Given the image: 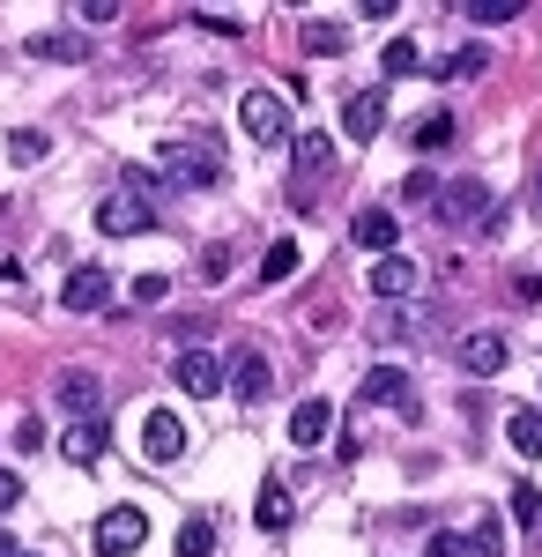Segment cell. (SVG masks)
Instances as JSON below:
<instances>
[{
  "mask_svg": "<svg viewBox=\"0 0 542 557\" xmlns=\"http://www.w3.org/2000/svg\"><path fill=\"white\" fill-rule=\"evenodd\" d=\"M157 172H164L171 186H186V194H201V186L223 178V149H215L209 134H171L164 149H157Z\"/></svg>",
  "mask_w": 542,
  "mask_h": 557,
  "instance_id": "cell-1",
  "label": "cell"
},
{
  "mask_svg": "<svg viewBox=\"0 0 542 557\" xmlns=\"http://www.w3.org/2000/svg\"><path fill=\"white\" fill-rule=\"evenodd\" d=\"M238 127H246V141H260V149L291 141V97H283V89H246V97H238Z\"/></svg>",
  "mask_w": 542,
  "mask_h": 557,
  "instance_id": "cell-2",
  "label": "cell"
},
{
  "mask_svg": "<svg viewBox=\"0 0 542 557\" xmlns=\"http://www.w3.org/2000/svg\"><path fill=\"white\" fill-rule=\"evenodd\" d=\"M89 543H97V557H134L149 543V513L141 506H104L97 528H89Z\"/></svg>",
  "mask_w": 542,
  "mask_h": 557,
  "instance_id": "cell-3",
  "label": "cell"
},
{
  "mask_svg": "<svg viewBox=\"0 0 542 557\" xmlns=\"http://www.w3.org/2000/svg\"><path fill=\"white\" fill-rule=\"evenodd\" d=\"M149 223H157V209H149V194H134V186H120V194L97 201V231H104V238H141Z\"/></svg>",
  "mask_w": 542,
  "mask_h": 557,
  "instance_id": "cell-4",
  "label": "cell"
},
{
  "mask_svg": "<svg viewBox=\"0 0 542 557\" xmlns=\"http://www.w3.org/2000/svg\"><path fill=\"white\" fill-rule=\"evenodd\" d=\"M431 215H439V223H483V215H491V186H476V178H439Z\"/></svg>",
  "mask_w": 542,
  "mask_h": 557,
  "instance_id": "cell-5",
  "label": "cell"
},
{
  "mask_svg": "<svg viewBox=\"0 0 542 557\" xmlns=\"http://www.w3.org/2000/svg\"><path fill=\"white\" fill-rule=\"evenodd\" d=\"M223 386H231L238 401H268V394H275V372H268L260 349H238V357H223Z\"/></svg>",
  "mask_w": 542,
  "mask_h": 557,
  "instance_id": "cell-6",
  "label": "cell"
},
{
  "mask_svg": "<svg viewBox=\"0 0 542 557\" xmlns=\"http://www.w3.org/2000/svg\"><path fill=\"white\" fill-rule=\"evenodd\" d=\"M171 380L186 386L194 401H209V394H223V357H215V349H178V364H171Z\"/></svg>",
  "mask_w": 542,
  "mask_h": 557,
  "instance_id": "cell-7",
  "label": "cell"
},
{
  "mask_svg": "<svg viewBox=\"0 0 542 557\" xmlns=\"http://www.w3.org/2000/svg\"><path fill=\"white\" fill-rule=\"evenodd\" d=\"M291 164H297V201H305V186H320V178L334 172V141H328L320 127H305V134L291 141Z\"/></svg>",
  "mask_w": 542,
  "mask_h": 557,
  "instance_id": "cell-8",
  "label": "cell"
},
{
  "mask_svg": "<svg viewBox=\"0 0 542 557\" xmlns=\"http://www.w3.org/2000/svg\"><path fill=\"white\" fill-rule=\"evenodd\" d=\"M60 305H67V312H104V305H112V275H104V268H67V283H60Z\"/></svg>",
  "mask_w": 542,
  "mask_h": 557,
  "instance_id": "cell-9",
  "label": "cell"
},
{
  "mask_svg": "<svg viewBox=\"0 0 542 557\" xmlns=\"http://www.w3.org/2000/svg\"><path fill=\"white\" fill-rule=\"evenodd\" d=\"M402 401H409V372L402 364H372L357 380V409H402Z\"/></svg>",
  "mask_w": 542,
  "mask_h": 557,
  "instance_id": "cell-10",
  "label": "cell"
},
{
  "mask_svg": "<svg viewBox=\"0 0 542 557\" xmlns=\"http://www.w3.org/2000/svg\"><path fill=\"white\" fill-rule=\"evenodd\" d=\"M141 454H149V461H178V454H186L178 409H149V417H141Z\"/></svg>",
  "mask_w": 542,
  "mask_h": 557,
  "instance_id": "cell-11",
  "label": "cell"
},
{
  "mask_svg": "<svg viewBox=\"0 0 542 557\" xmlns=\"http://www.w3.org/2000/svg\"><path fill=\"white\" fill-rule=\"evenodd\" d=\"M379 127H386V97H379V89H357V97L342 104V134L365 149V141H379Z\"/></svg>",
  "mask_w": 542,
  "mask_h": 557,
  "instance_id": "cell-12",
  "label": "cell"
},
{
  "mask_svg": "<svg viewBox=\"0 0 542 557\" xmlns=\"http://www.w3.org/2000/svg\"><path fill=\"white\" fill-rule=\"evenodd\" d=\"M52 401H60L75 424L104 417V394H97V380H89V372H60V380H52Z\"/></svg>",
  "mask_w": 542,
  "mask_h": 557,
  "instance_id": "cell-13",
  "label": "cell"
},
{
  "mask_svg": "<svg viewBox=\"0 0 542 557\" xmlns=\"http://www.w3.org/2000/svg\"><path fill=\"white\" fill-rule=\"evenodd\" d=\"M328 431H334V401H320V394H312V401H297V409H291V446H297V454L328 446Z\"/></svg>",
  "mask_w": 542,
  "mask_h": 557,
  "instance_id": "cell-14",
  "label": "cell"
},
{
  "mask_svg": "<svg viewBox=\"0 0 542 557\" xmlns=\"http://www.w3.org/2000/svg\"><path fill=\"white\" fill-rule=\"evenodd\" d=\"M423 283V268L409 253H386V260H372V298H409Z\"/></svg>",
  "mask_w": 542,
  "mask_h": 557,
  "instance_id": "cell-15",
  "label": "cell"
},
{
  "mask_svg": "<svg viewBox=\"0 0 542 557\" xmlns=\"http://www.w3.org/2000/svg\"><path fill=\"white\" fill-rule=\"evenodd\" d=\"M460 372H476V380H491V372H505V335H491V327L460 335Z\"/></svg>",
  "mask_w": 542,
  "mask_h": 557,
  "instance_id": "cell-16",
  "label": "cell"
},
{
  "mask_svg": "<svg viewBox=\"0 0 542 557\" xmlns=\"http://www.w3.org/2000/svg\"><path fill=\"white\" fill-rule=\"evenodd\" d=\"M349 238H357L365 253H379V260H386V246L402 238V223H394V209H357V223H349Z\"/></svg>",
  "mask_w": 542,
  "mask_h": 557,
  "instance_id": "cell-17",
  "label": "cell"
},
{
  "mask_svg": "<svg viewBox=\"0 0 542 557\" xmlns=\"http://www.w3.org/2000/svg\"><path fill=\"white\" fill-rule=\"evenodd\" d=\"M104 438H112V424H104V417H89V424H75L67 438H60V454H67V461H97V454H104Z\"/></svg>",
  "mask_w": 542,
  "mask_h": 557,
  "instance_id": "cell-18",
  "label": "cell"
},
{
  "mask_svg": "<svg viewBox=\"0 0 542 557\" xmlns=\"http://www.w3.org/2000/svg\"><path fill=\"white\" fill-rule=\"evenodd\" d=\"M446 141H454V112H423V120H409V149H417V157L446 149Z\"/></svg>",
  "mask_w": 542,
  "mask_h": 557,
  "instance_id": "cell-19",
  "label": "cell"
},
{
  "mask_svg": "<svg viewBox=\"0 0 542 557\" xmlns=\"http://www.w3.org/2000/svg\"><path fill=\"white\" fill-rule=\"evenodd\" d=\"M460 557H505V520L498 513H483L468 535H460Z\"/></svg>",
  "mask_w": 542,
  "mask_h": 557,
  "instance_id": "cell-20",
  "label": "cell"
},
{
  "mask_svg": "<svg viewBox=\"0 0 542 557\" xmlns=\"http://www.w3.org/2000/svg\"><path fill=\"white\" fill-rule=\"evenodd\" d=\"M505 438H513V454L535 461L542 454V409H513V417H505Z\"/></svg>",
  "mask_w": 542,
  "mask_h": 557,
  "instance_id": "cell-21",
  "label": "cell"
},
{
  "mask_svg": "<svg viewBox=\"0 0 542 557\" xmlns=\"http://www.w3.org/2000/svg\"><path fill=\"white\" fill-rule=\"evenodd\" d=\"M291 491H283V483H268V491H260V506H252V520H260V528H268V535H283V528H291Z\"/></svg>",
  "mask_w": 542,
  "mask_h": 557,
  "instance_id": "cell-22",
  "label": "cell"
},
{
  "mask_svg": "<svg viewBox=\"0 0 542 557\" xmlns=\"http://www.w3.org/2000/svg\"><path fill=\"white\" fill-rule=\"evenodd\" d=\"M52 157V134L45 127H15L8 134V164H45Z\"/></svg>",
  "mask_w": 542,
  "mask_h": 557,
  "instance_id": "cell-23",
  "label": "cell"
},
{
  "mask_svg": "<svg viewBox=\"0 0 542 557\" xmlns=\"http://www.w3.org/2000/svg\"><path fill=\"white\" fill-rule=\"evenodd\" d=\"M520 8H528V0H468V8H460V15H468V23H476V30H498V23H513V15H520Z\"/></svg>",
  "mask_w": 542,
  "mask_h": 557,
  "instance_id": "cell-24",
  "label": "cell"
},
{
  "mask_svg": "<svg viewBox=\"0 0 542 557\" xmlns=\"http://www.w3.org/2000/svg\"><path fill=\"white\" fill-rule=\"evenodd\" d=\"M483 67H491V52H483V45H460V52H446V60L431 67V75H446V83H460V75H483Z\"/></svg>",
  "mask_w": 542,
  "mask_h": 557,
  "instance_id": "cell-25",
  "label": "cell"
},
{
  "mask_svg": "<svg viewBox=\"0 0 542 557\" xmlns=\"http://www.w3.org/2000/svg\"><path fill=\"white\" fill-rule=\"evenodd\" d=\"M30 52H38V60H83L89 45L75 38V30H38V38H30Z\"/></svg>",
  "mask_w": 542,
  "mask_h": 557,
  "instance_id": "cell-26",
  "label": "cell"
},
{
  "mask_svg": "<svg viewBox=\"0 0 542 557\" xmlns=\"http://www.w3.org/2000/svg\"><path fill=\"white\" fill-rule=\"evenodd\" d=\"M178 557H215V520L209 513H194L178 528Z\"/></svg>",
  "mask_w": 542,
  "mask_h": 557,
  "instance_id": "cell-27",
  "label": "cell"
},
{
  "mask_svg": "<svg viewBox=\"0 0 542 557\" xmlns=\"http://www.w3.org/2000/svg\"><path fill=\"white\" fill-rule=\"evenodd\" d=\"M291 275H297V246H291V238H275V246L260 253V283H291Z\"/></svg>",
  "mask_w": 542,
  "mask_h": 557,
  "instance_id": "cell-28",
  "label": "cell"
},
{
  "mask_svg": "<svg viewBox=\"0 0 542 557\" xmlns=\"http://www.w3.org/2000/svg\"><path fill=\"white\" fill-rule=\"evenodd\" d=\"M342 45H349V30H342V23H305V52H312V60H334Z\"/></svg>",
  "mask_w": 542,
  "mask_h": 557,
  "instance_id": "cell-29",
  "label": "cell"
},
{
  "mask_svg": "<svg viewBox=\"0 0 542 557\" xmlns=\"http://www.w3.org/2000/svg\"><path fill=\"white\" fill-rule=\"evenodd\" d=\"M379 67H386V75H417V38H386Z\"/></svg>",
  "mask_w": 542,
  "mask_h": 557,
  "instance_id": "cell-30",
  "label": "cell"
},
{
  "mask_svg": "<svg viewBox=\"0 0 542 557\" xmlns=\"http://www.w3.org/2000/svg\"><path fill=\"white\" fill-rule=\"evenodd\" d=\"M542 520V491L535 483H513V528H535Z\"/></svg>",
  "mask_w": 542,
  "mask_h": 557,
  "instance_id": "cell-31",
  "label": "cell"
},
{
  "mask_svg": "<svg viewBox=\"0 0 542 557\" xmlns=\"http://www.w3.org/2000/svg\"><path fill=\"white\" fill-rule=\"evenodd\" d=\"M423 557H460V535L454 528H431V535H423Z\"/></svg>",
  "mask_w": 542,
  "mask_h": 557,
  "instance_id": "cell-32",
  "label": "cell"
},
{
  "mask_svg": "<svg viewBox=\"0 0 542 557\" xmlns=\"http://www.w3.org/2000/svg\"><path fill=\"white\" fill-rule=\"evenodd\" d=\"M431 194H439V178H431V172H417V178H402V201H423V209H431Z\"/></svg>",
  "mask_w": 542,
  "mask_h": 557,
  "instance_id": "cell-33",
  "label": "cell"
},
{
  "mask_svg": "<svg viewBox=\"0 0 542 557\" xmlns=\"http://www.w3.org/2000/svg\"><path fill=\"white\" fill-rule=\"evenodd\" d=\"M15 506H23V475L0 469V513H15Z\"/></svg>",
  "mask_w": 542,
  "mask_h": 557,
  "instance_id": "cell-34",
  "label": "cell"
},
{
  "mask_svg": "<svg viewBox=\"0 0 542 557\" xmlns=\"http://www.w3.org/2000/svg\"><path fill=\"white\" fill-rule=\"evenodd\" d=\"M164 290H171L164 275H134V298H141V305H157V298H164Z\"/></svg>",
  "mask_w": 542,
  "mask_h": 557,
  "instance_id": "cell-35",
  "label": "cell"
},
{
  "mask_svg": "<svg viewBox=\"0 0 542 557\" xmlns=\"http://www.w3.org/2000/svg\"><path fill=\"white\" fill-rule=\"evenodd\" d=\"M201 275H231V246H209L201 253Z\"/></svg>",
  "mask_w": 542,
  "mask_h": 557,
  "instance_id": "cell-36",
  "label": "cell"
},
{
  "mask_svg": "<svg viewBox=\"0 0 542 557\" xmlns=\"http://www.w3.org/2000/svg\"><path fill=\"white\" fill-rule=\"evenodd\" d=\"M0 290H23V268L15 260H0Z\"/></svg>",
  "mask_w": 542,
  "mask_h": 557,
  "instance_id": "cell-37",
  "label": "cell"
},
{
  "mask_svg": "<svg viewBox=\"0 0 542 557\" xmlns=\"http://www.w3.org/2000/svg\"><path fill=\"white\" fill-rule=\"evenodd\" d=\"M0 557H23V550H15V543H8V528H0Z\"/></svg>",
  "mask_w": 542,
  "mask_h": 557,
  "instance_id": "cell-38",
  "label": "cell"
},
{
  "mask_svg": "<svg viewBox=\"0 0 542 557\" xmlns=\"http://www.w3.org/2000/svg\"><path fill=\"white\" fill-rule=\"evenodd\" d=\"M535 209H542V172H535Z\"/></svg>",
  "mask_w": 542,
  "mask_h": 557,
  "instance_id": "cell-39",
  "label": "cell"
}]
</instances>
